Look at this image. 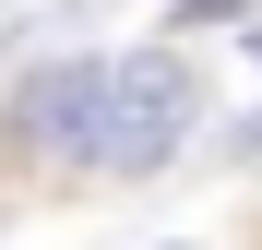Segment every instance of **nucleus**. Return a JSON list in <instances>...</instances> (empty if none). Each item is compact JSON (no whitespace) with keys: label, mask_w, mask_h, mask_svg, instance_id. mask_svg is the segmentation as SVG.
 <instances>
[{"label":"nucleus","mask_w":262,"mask_h":250,"mask_svg":"<svg viewBox=\"0 0 262 250\" xmlns=\"http://www.w3.org/2000/svg\"><path fill=\"white\" fill-rule=\"evenodd\" d=\"M191 119H203V72H191L179 48H131V60H107V83H96L83 167H107V179H155V167L191 143Z\"/></svg>","instance_id":"nucleus-1"},{"label":"nucleus","mask_w":262,"mask_h":250,"mask_svg":"<svg viewBox=\"0 0 262 250\" xmlns=\"http://www.w3.org/2000/svg\"><path fill=\"white\" fill-rule=\"evenodd\" d=\"M96 83H107V60H48V72H24V83H12V143H24V155H83Z\"/></svg>","instance_id":"nucleus-2"}]
</instances>
